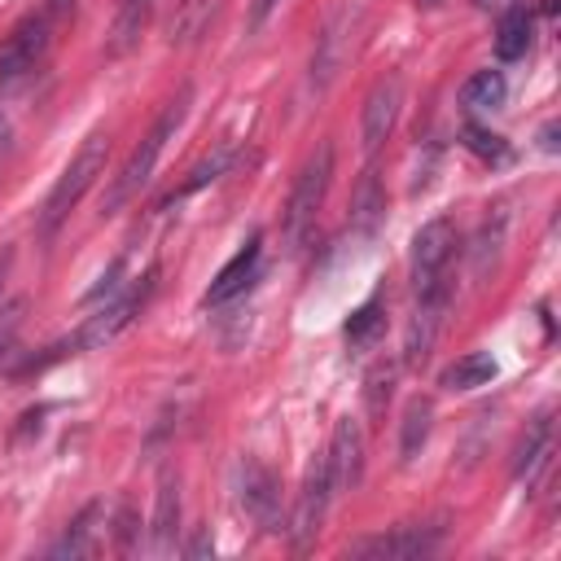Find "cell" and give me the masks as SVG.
Here are the masks:
<instances>
[{
  "label": "cell",
  "instance_id": "obj_1",
  "mask_svg": "<svg viewBox=\"0 0 561 561\" xmlns=\"http://www.w3.org/2000/svg\"><path fill=\"white\" fill-rule=\"evenodd\" d=\"M188 101H193V88L184 83V88H180V92L158 110L153 127L140 136V145L127 153L123 171L114 175V184H110V193H105V215H110V210H118L123 202H131V197L153 180V167H158V158H162L167 140L180 131V123H184V114H188Z\"/></svg>",
  "mask_w": 561,
  "mask_h": 561
},
{
  "label": "cell",
  "instance_id": "obj_2",
  "mask_svg": "<svg viewBox=\"0 0 561 561\" xmlns=\"http://www.w3.org/2000/svg\"><path fill=\"white\" fill-rule=\"evenodd\" d=\"M70 13H75V0H39V9L26 13L9 31V39L0 44V83H22L26 75H35L39 61L48 57V48H53L57 26Z\"/></svg>",
  "mask_w": 561,
  "mask_h": 561
},
{
  "label": "cell",
  "instance_id": "obj_3",
  "mask_svg": "<svg viewBox=\"0 0 561 561\" xmlns=\"http://www.w3.org/2000/svg\"><path fill=\"white\" fill-rule=\"evenodd\" d=\"M105 158H110V136L105 131H92L79 149H75V158L66 162V171L57 175V184L48 188V197H44V210H39V228L44 232H53L79 202H83V193L96 184V175L105 171Z\"/></svg>",
  "mask_w": 561,
  "mask_h": 561
},
{
  "label": "cell",
  "instance_id": "obj_4",
  "mask_svg": "<svg viewBox=\"0 0 561 561\" xmlns=\"http://www.w3.org/2000/svg\"><path fill=\"white\" fill-rule=\"evenodd\" d=\"M329 180H333V145L320 140L316 153L302 162V171L294 175V188H289V202H285V237L289 245L298 250L307 241V232L316 228V215L329 197Z\"/></svg>",
  "mask_w": 561,
  "mask_h": 561
},
{
  "label": "cell",
  "instance_id": "obj_5",
  "mask_svg": "<svg viewBox=\"0 0 561 561\" xmlns=\"http://www.w3.org/2000/svg\"><path fill=\"white\" fill-rule=\"evenodd\" d=\"M359 22H364V13L351 0H342L337 9H329V18L320 22L316 48H311V88L316 92H324L342 75V66L351 61L355 39H359Z\"/></svg>",
  "mask_w": 561,
  "mask_h": 561
},
{
  "label": "cell",
  "instance_id": "obj_6",
  "mask_svg": "<svg viewBox=\"0 0 561 561\" xmlns=\"http://www.w3.org/2000/svg\"><path fill=\"white\" fill-rule=\"evenodd\" d=\"M153 280H158V272L149 267L140 280H131L127 289H118V294H110V302L96 311V316H88V324L70 337V346L75 351H96V346H105V342H114L136 316H140V307L149 302V294H153Z\"/></svg>",
  "mask_w": 561,
  "mask_h": 561
},
{
  "label": "cell",
  "instance_id": "obj_7",
  "mask_svg": "<svg viewBox=\"0 0 561 561\" xmlns=\"http://www.w3.org/2000/svg\"><path fill=\"white\" fill-rule=\"evenodd\" d=\"M451 254H456V224L451 219H430L412 237V294H425L443 280H451Z\"/></svg>",
  "mask_w": 561,
  "mask_h": 561
},
{
  "label": "cell",
  "instance_id": "obj_8",
  "mask_svg": "<svg viewBox=\"0 0 561 561\" xmlns=\"http://www.w3.org/2000/svg\"><path fill=\"white\" fill-rule=\"evenodd\" d=\"M447 311H451V280L416 294V307H412V320H408V333H403V364L408 368H421L447 324Z\"/></svg>",
  "mask_w": 561,
  "mask_h": 561
},
{
  "label": "cell",
  "instance_id": "obj_9",
  "mask_svg": "<svg viewBox=\"0 0 561 561\" xmlns=\"http://www.w3.org/2000/svg\"><path fill=\"white\" fill-rule=\"evenodd\" d=\"M399 105H403V79L390 70L368 88L364 110H359V145H364V153H377L390 140V131L399 123Z\"/></svg>",
  "mask_w": 561,
  "mask_h": 561
},
{
  "label": "cell",
  "instance_id": "obj_10",
  "mask_svg": "<svg viewBox=\"0 0 561 561\" xmlns=\"http://www.w3.org/2000/svg\"><path fill=\"white\" fill-rule=\"evenodd\" d=\"M329 500H333V486H329V469H324V456H316L302 473V486H298V504H294V517H289V539L294 548H307L316 535H320V522L329 513Z\"/></svg>",
  "mask_w": 561,
  "mask_h": 561
},
{
  "label": "cell",
  "instance_id": "obj_11",
  "mask_svg": "<svg viewBox=\"0 0 561 561\" xmlns=\"http://www.w3.org/2000/svg\"><path fill=\"white\" fill-rule=\"evenodd\" d=\"M443 548V526H394L386 535L351 543V557H377V561H416L434 557Z\"/></svg>",
  "mask_w": 561,
  "mask_h": 561
},
{
  "label": "cell",
  "instance_id": "obj_12",
  "mask_svg": "<svg viewBox=\"0 0 561 561\" xmlns=\"http://www.w3.org/2000/svg\"><path fill=\"white\" fill-rule=\"evenodd\" d=\"M324 469H329V486L351 491L364 473V430L355 416H337L333 434H329V451H324Z\"/></svg>",
  "mask_w": 561,
  "mask_h": 561
},
{
  "label": "cell",
  "instance_id": "obj_13",
  "mask_svg": "<svg viewBox=\"0 0 561 561\" xmlns=\"http://www.w3.org/2000/svg\"><path fill=\"white\" fill-rule=\"evenodd\" d=\"M241 508L263 530H280V491H276L272 469L259 460H241Z\"/></svg>",
  "mask_w": 561,
  "mask_h": 561
},
{
  "label": "cell",
  "instance_id": "obj_14",
  "mask_svg": "<svg viewBox=\"0 0 561 561\" xmlns=\"http://www.w3.org/2000/svg\"><path fill=\"white\" fill-rule=\"evenodd\" d=\"M175 530H180V478L162 473L158 495H153V517H149V552L171 557L175 552Z\"/></svg>",
  "mask_w": 561,
  "mask_h": 561
},
{
  "label": "cell",
  "instance_id": "obj_15",
  "mask_svg": "<svg viewBox=\"0 0 561 561\" xmlns=\"http://www.w3.org/2000/svg\"><path fill=\"white\" fill-rule=\"evenodd\" d=\"M548 451H552V408H539L526 421V430H522V438L513 447V478L517 482H535V473L548 460Z\"/></svg>",
  "mask_w": 561,
  "mask_h": 561
},
{
  "label": "cell",
  "instance_id": "obj_16",
  "mask_svg": "<svg viewBox=\"0 0 561 561\" xmlns=\"http://www.w3.org/2000/svg\"><path fill=\"white\" fill-rule=\"evenodd\" d=\"M259 254H263V237L259 232H250V241L219 267V276L210 280V289H206V307H219V302H228V298H237L245 285H250V276H254V267H259Z\"/></svg>",
  "mask_w": 561,
  "mask_h": 561
},
{
  "label": "cell",
  "instance_id": "obj_17",
  "mask_svg": "<svg viewBox=\"0 0 561 561\" xmlns=\"http://www.w3.org/2000/svg\"><path fill=\"white\" fill-rule=\"evenodd\" d=\"M504 237H508V210L495 206V210L482 219V228H478V237H473V250H469V267H473V280H478V285L491 280V272H495V263H500V254H504Z\"/></svg>",
  "mask_w": 561,
  "mask_h": 561
},
{
  "label": "cell",
  "instance_id": "obj_18",
  "mask_svg": "<svg viewBox=\"0 0 561 561\" xmlns=\"http://www.w3.org/2000/svg\"><path fill=\"white\" fill-rule=\"evenodd\" d=\"M149 13H153V0H114V22H110V35H105V53L110 57H127L145 26H149Z\"/></svg>",
  "mask_w": 561,
  "mask_h": 561
},
{
  "label": "cell",
  "instance_id": "obj_19",
  "mask_svg": "<svg viewBox=\"0 0 561 561\" xmlns=\"http://www.w3.org/2000/svg\"><path fill=\"white\" fill-rule=\"evenodd\" d=\"M530 35H535V13L526 0H513L508 9H500V22H495V57L500 61L526 57Z\"/></svg>",
  "mask_w": 561,
  "mask_h": 561
},
{
  "label": "cell",
  "instance_id": "obj_20",
  "mask_svg": "<svg viewBox=\"0 0 561 561\" xmlns=\"http://www.w3.org/2000/svg\"><path fill=\"white\" fill-rule=\"evenodd\" d=\"M495 373H500V364H495L491 351H469V355H460L456 364L443 368V386H447V390H478V386H486Z\"/></svg>",
  "mask_w": 561,
  "mask_h": 561
},
{
  "label": "cell",
  "instance_id": "obj_21",
  "mask_svg": "<svg viewBox=\"0 0 561 561\" xmlns=\"http://www.w3.org/2000/svg\"><path fill=\"white\" fill-rule=\"evenodd\" d=\"M430 425H434V403L416 394V399L403 408V425H399V460H403V465L421 456V447H425V438H430Z\"/></svg>",
  "mask_w": 561,
  "mask_h": 561
},
{
  "label": "cell",
  "instance_id": "obj_22",
  "mask_svg": "<svg viewBox=\"0 0 561 561\" xmlns=\"http://www.w3.org/2000/svg\"><path fill=\"white\" fill-rule=\"evenodd\" d=\"M96 522H101V504H88L70 526H66V535L48 548V557H92L96 552Z\"/></svg>",
  "mask_w": 561,
  "mask_h": 561
},
{
  "label": "cell",
  "instance_id": "obj_23",
  "mask_svg": "<svg viewBox=\"0 0 561 561\" xmlns=\"http://www.w3.org/2000/svg\"><path fill=\"white\" fill-rule=\"evenodd\" d=\"M504 96H508V83H504L500 70H478V75H469L465 88H460V101H465L469 110H500Z\"/></svg>",
  "mask_w": 561,
  "mask_h": 561
},
{
  "label": "cell",
  "instance_id": "obj_24",
  "mask_svg": "<svg viewBox=\"0 0 561 561\" xmlns=\"http://www.w3.org/2000/svg\"><path fill=\"white\" fill-rule=\"evenodd\" d=\"M381 210H386V193H381L377 171L368 167V171L359 175V184H355V197H351V224H355V228H373V224L381 219Z\"/></svg>",
  "mask_w": 561,
  "mask_h": 561
},
{
  "label": "cell",
  "instance_id": "obj_25",
  "mask_svg": "<svg viewBox=\"0 0 561 561\" xmlns=\"http://www.w3.org/2000/svg\"><path fill=\"white\" fill-rule=\"evenodd\" d=\"M228 162H232V145H219L215 153H206L188 175H184V184L175 188V197H188V193H197V188H206V184H215L224 171H228Z\"/></svg>",
  "mask_w": 561,
  "mask_h": 561
},
{
  "label": "cell",
  "instance_id": "obj_26",
  "mask_svg": "<svg viewBox=\"0 0 561 561\" xmlns=\"http://www.w3.org/2000/svg\"><path fill=\"white\" fill-rule=\"evenodd\" d=\"M342 333H346V342H351V346H368V342L381 333V302H377V298H368L364 307H355Z\"/></svg>",
  "mask_w": 561,
  "mask_h": 561
},
{
  "label": "cell",
  "instance_id": "obj_27",
  "mask_svg": "<svg viewBox=\"0 0 561 561\" xmlns=\"http://www.w3.org/2000/svg\"><path fill=\"white\" fill-rule=\"evenodd\" d=\"M394 394V368L390 364H377L368 373V386H364V403H368V416H386V403Z\"/></svg>",
  "mask_w": 561,
  "mask_h": 561
},
{
  "label": "cell",
  "instance_id": "obj_28",
  "mask_svg": "<svg viewBox=\"0 0 561 561\" xmlns=\"http://www.w3.org/2000/svg\"><path fill=\"white\" fill-rule=\"evenodd\" d=\"M465 145L478 153V158H491V162H504L508 158V145H504V136H495V131H486V127H478V123H465Z\"/></svg>",
  "mask_w": 561,
  "mask_h": 561
},
{
  "label": "cell",
  "instance_id": "obj_29",
  "mask_svg": "<svg viewBox=\"0 0 561 561\" xmlns=\"http://www.w3.org/2000/svg\"><path fill=\"white\" fill-rule=\"evenodd\" d=\"M22 311H26V302H22V298L0 302V351L13 342V333H18V324H22Z\"/></svg>",
  "mask_w": 561,
  "mask_h": 561
},
{
  "label": "cell",
  "instance_id": "obj_30",
  "mask_svg": "<svg viewBox=\"0 0 561 561\" xmlns=\"http://www.w3.org/2000/svg\"><path fill=\"white\" fill-rule=\"evenodd\" d=\"M210 552H215V539H210V530L202 526V530H197V535L188 539V548H184V557H188V561H202V557H210Z\"/></svg>",
  "mask_w": 561,
  "mask_h": 561
},
{
  "label": "cell",
  "instance_id": "obj_31",
  "mask_svg": "<svg viewBox=\"0 0 561 561\" xmlns=\"http://www.w3.org/2000/svg\"><path fill=\"white\" fill-rule=\"evenodd\" d=\"M131 526H136L131 508H118V526H114V530H118V548H123V552H131V539H136V530H131Z\"/></svg>",
  "mask_w": 561,
  "mask_h": 561
},
{
  "label": "cell",
  "instance_id": "obj_32",
  "mask_svg": "<svg viewBox=\"0 0 561 561\" xmlns=\"http://www.w3.org/2000/svg\"><path fill=\"white\" fill-rule=\"evenodd\" d=\"M276 4H280V0H254V4H250V26H263Z\"/></svg>",
  "mask_w": 561,
  "mask_h": 561
},
{
  "label": "cell",
  "instance_id": "obj_33",
  "mask_svg": "<svg viewBox=\"0 0 561 561\" xmlns=\"http://www.w3.org/2000/svg\"><path fill=\"white\" fill-rule=\"evenodd\" d=\"M539 145H543L548 153H557V123H543V131H539Z\"/></svg>",
  "mask_w": 561,
  "mask_h": 561
},
{
  "label": "cell",
  "instance_id": "obj_34",
  "mask_svg": "<svg viewBox=\"0 0 561 561\" xmlns=\"http://www.w3.org/2000/svg\"><path fill=\"white\" fill-rule=\"evenodd\" d=\"M513 0H478V9H486V13H500V9H508Z\"/></svg>",
  "mask_w": 561,
  "mask_h": 561
},
{
  "label": "cell",
  "instance_id": "obj_35",
  "mask_svg": "<svg viewBox=\"0 0 561 561\" xmlns=\"http://www.w3.org/2000/svg\"><path fill=\"white\" fill-rule=\"evenodd\" d=\"M9 145V118H4V110H0V149Z\"/></svg>",
  "mask_w": 561,
  "mask_h": 561
}]
</instances>
